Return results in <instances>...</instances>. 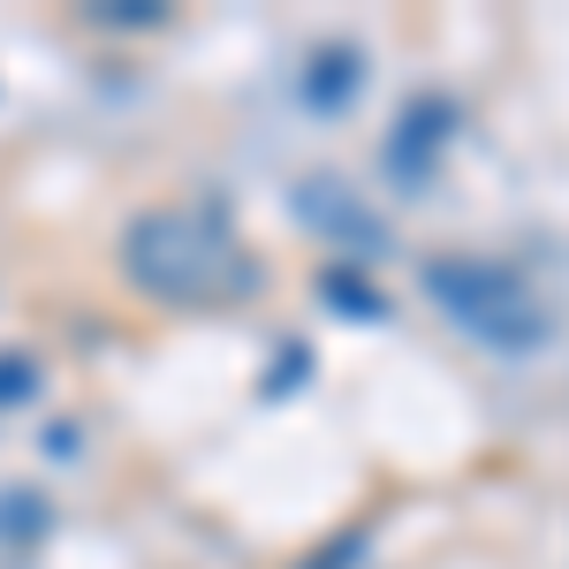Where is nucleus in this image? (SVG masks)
I'll return each instance as SVG.
<instances>
[{"mask_svg": "<svg viewBox=\"0 0 569 569\" xmlns=\"http://www.w3.org/2000/svg\"><path fill=\"white\" fill-rule=\"evenodd\" d=\"M122 273L152 305L220 311L266 289V266L243 251L220 206H152L122 228Z\"/></svg>", "mask_w": 569, "mask_h": 569, "instance_id": "nucleus-1", "label": "nucleus"}, {"mask_svg": "<svg viewBox=\"0 0 569 569\" xmlns=\"http://www.w3.org/2000/svg\"><path fill=\"white\" fill-rule=\"evenodd\" d=\"M418 289H426V305H433L456 335H471V342L493 350V357H531V350L555 342L547 297L501 259H426L418 266Z\"/></svg>", "mask_w": 569, "mask_h": 569, "instance_id": "nucleus-2", "label": "nucleus"}, {"mask_svg": "<svg viewBox=\"0 0 569 569\" xmlns=\"http://www.w3.org/2000/svg\"><path fill=\"white\" fill-rule=\"evenodd\" d=\"M448 144H456V99L418 91V99H402V114H395L388 137H380V176H388L402 198H426L433 176H440V160H448Z\"/></svg>", "mask_w": 569, "mask_h": 569, "instance_id": "nucleus-3", "label": "nucleus"}, {"mask_svg": "<svg viewBox=\"0 0 569 569\" xmlns=\"http://www.w3.org/2000/svg\"><path fill=\"white\" fill-rule=\"evenodd\" d=\"M289 213L305 220L327 251H342V266L388 259V220L365 206V190H350L342 176H305L289 190Z\"/></svg>", "mask_w": 569, "mask_h": 569, "instance_id": "nucleus-4", "label": "nucleus"}, {"mask_svg": "<svg viewBox=\"0 0 569 569\" xmlns=\"http://www.w3.org/2000/svg\"><path fill=\"white\" fill-rule=\"evenodd\" d=\"M357 91H365V53L350 39L311 46V61H305V107L311 114H342Z\"/></svg>", "mask_w": 569, "mask_h": 569, "instance_id": "nucleus-5", "label": "nucleus"}, {"mask_svg": "<svg viewBox=\"0 0 569 569\" xmlns=\"http://www.w3.org/2000/svg\"><path fill=\"white\" fill-rule=\"evenodd\" d=\"M311 289H319V297H327V305L342 311V319H357V327H372V319H388V297H380V289H372V281H365V273H357V266H319V281H311Z\"/></svg>", "mask_w": 569, "mask_h": 569, "instance_id": "nucleus-6", "label": "nucleus"}, {"mask_svg": "<svg viewBox=\"0 0 569 569\" xmlns=\"http://www.w3.org/2000/svg\"><path fill=\"white\" fill-rule=\"evenodd\" d=\"M46 493L39 486H0V547L16 555V547H31V539H46Z\"/></svg>", "mask_w": 569, "mask_h": 569, "instance_id": "nucleus-7", "label": "nucleus"}, {"mask_svg": "<svg viewBox=\"0 0 569 569\" xmlns=\"http://www.w3.org/2000/svg\"><path fill=\"white\" fill-rule=\"evenodd\" d=\"M84 23H99V31H160L168 0H91Z\"/></svg>", "mask_w": 569, "mask_h": 569, "instance_id": "nucleus-8", "label": "nucleus"}, {"mask_svg": "<svg viewBox=\"0 0 569 569\" xmlns=\"http://www.w3.org/2000/svg\"><path fill=\"white\" fill-rule=\"evenodd\" d=\"M39 388H46L39 357H23V350H0V410H23V402H39Z\"/></svg>", "mask_w": 569, "mask_h": 569, "instance_id": "nucleus-9", "label": "nucleus"}, {"mask_svg": "<svg viewBox=\"0 0 569 569\" xmlns=\"http://www.w3.org/2000/svg\"><path fill=\"white\" fill-rule=\"evenodd\" d=\"M357 547H365V531H350V539H335V547H327V555H319L311 569H357Z\"/></svg>", "mask_w": 569, "mask_h": 569, "instance_id": "nucleus-10", "label": "nucleus"}, {"mask_svg": "<svg viewBox=\"0 0 569 569\" xmlns=\"http://www.w3.org/2000/svg\"><path fill=\"white\" fill-rule=\"evenodd\" d=\"M297 380H305V342H289V350H281V372H273V395H289Z\"/></svg>", "mask_w": 569, "mask_h": 569, "instance_id": "nucleus-11", "label": "nucleus"}, {"mask_svg": "<svg viewBox=\"0 0 569 569\" xmlns=\"http://www.w3.org/2000/svg\"><path fill=\"white\" fill-rule=\"evenodd\" d=\"M46 448H53V456H77L84 433H77V426H46Z\"/></svg>", "mask_w": 569, "mask_h": 569, "instance_id": "nucleus-12", "label": "nucleus"}]
</instances>
